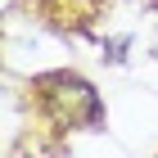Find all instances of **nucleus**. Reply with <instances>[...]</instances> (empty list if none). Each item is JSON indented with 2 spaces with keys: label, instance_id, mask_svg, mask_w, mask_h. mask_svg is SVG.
Here are the masks:
<instances>
[{
  "label": "nucleus",
  "instance_id": "nucleus-1",
  "mask_svg": "<svg viewBox=\"0 0 158 158\" xmlns=\"http://www.w3.org/2000/svg\"><path fill=\"white\" fill-rule=\"evenodd\" d=\"M32 95H36L41 113L54 127H63V131H95L99 122H104L99 95L90 90V81H81L73 73H54V77L32 81Z\"/></svg>",
  "mask_w": 158,
  "mask_h": 158
},
{
  "label": "nucleus",
  "instance_id": "nucleus-2",
  "mask_svg": "<svg viewBox=\"0 0 158 158\" xmlns=\"http://www.w3.org/2000/svg\"><path fill=\"white\" fill-rule=\"evenodd\" d=\"M99 5H104V0H36V9L45 14L50 23H59V27L90 23V18L99 14Z\"/></svg>",
  "mask_w": 158,
  "mask_h": 158
}]
</instances>
